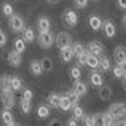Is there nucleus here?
Here are the masks:
<instances>
[{
	"label": "nucleus",
	"mask_w": 126,
	"mask_h": 126,
	"mask_svg": "<svg viewBox=\"0 0 126 126\" xmlns=\"http://www.w3.org/2000/svg\"><path fill=\"white\" fill-rule=\"evenodd\" d=\"M8 26H10V29H11L13 32H22L24 31V19H22V16H19V15H13L11 18H10V21H8Z\"/></svg>",
	"instance_id": "obj_3"
},
{
	"label": "nucleus",
	"mask_w": 126,
	"mask_h": 126,
	"mask_svg": "<svg viewBox=\"0 0 126 126\" xmlns=\"http://www.w3.org/2000/svg\"><path fill=\"white\" fill-rule=\"evenodd\" d=\"M123 26H125V29H126V15L123 16Z\"/></svg>",
	"instance_id": "obj_48"
},
{
	"label": "nucleus",
	"mask_w": 126,
	"mask_h": 126,
	"mask_svg": "<svg viewBox=\"0 0 126 126\" xmlns=\"http://www.w3.org/2000/svg\"><path fill=\"white\" fill-rule=\"evenodd\" d=\"M3 45H6V35H5V32L0 29V46H3Z\"/></svg>",
	"instance_id": "obj_42"
},
{
	"label": "nucleus",
	"mask_w": 126,
	"mask_h": 126,
	"mask_svg": "<svg viewBox=\"0 0 126 126\" xmlns=\"http://www.w3.org/2000/svg\"><path fill=\"white\" fill-rule=\"evenodd\" d=\"M72 107H74V105H72L70 99L67 97V94L61 96V104H59V109H62V110H70Z\"/></svg>",
	"instance_id": "obj_22"
},
{
	"label": "nucleus",
	"mask_w": 126,
	"mask_h": 126,
	"mask_svg": "<svg viewBox=\"0 0 126 126\" xmlns=\"http://www.w3.org/2000/svg\"><path fill=\"white\" fill-rule=\"evenodd\" d=\"M93 118H94V126H104L102 125V113L93 115Z\"/></svg>",
	"instance_id": "obj_39"
},
{
	"label": "nucleus",
	"mask_w": 126,
	"mask_h": 126,
	"mask_svg": "<svg viewBox=\"0 0 126 126\" xmlns=\"http://www.w3.org/2000/svg\"><path fill=\"white\" fill-rule=\"evenodd\" d=\"M67 126H78V123H77V120H75V118H70V120L67 121Z\"/></svg>",
	"instance_id": "obj_44"
},
{
	"label": "nucleus",
	"mask_w": 126,
	"mask_h": 126,
	"mask_svg": "<svg viewBox=\"0 0 126 126\" xmlns=\"http://www.w3.org/2000/svg\"><path fill=\"white\" fill-rule=\"evenodd\" d=\"M83 126H94V118L93 117H83Z\"/></svg>",
	"instance_id": "obj_40"
},
{
	"label": "nucleus",
	"mask_w": 126,
	"mask_h": 126,
	"mask_svg": "<svg viewBox=\"0 0 126 126\" xmlns=\"http://www.w3.org/2000/svg\"><path fill=\"white\" fill-rule=\"evenodd\" d=\"M89 81H91V85L99 86V88H101L102 83H104V80H102V75L99 74V72H96V70L91 74V77H89Z\"/></svg>",
	"instance_id": "obj_20"
},
{
	"label": "nucleus",
	"mask_w": 126,
	"mask_h": 126,
	"mask_svg": "<svg viewBox=\"0 0 126 126\" xmlns=\"http://www.w3.org/2000/svg\"><path fill=\"white\" fill-rule=\"evenodd\" d=\"M62 19H64V22L69 26V27H75L78 22V16L75 11H72V10H67V11L64 13V16H62Z\"/></svg>",
	"instance_id": "obj_6"
},
{
	"label": "nucleus",
	"mask_w": 126,
	"mask_h": 126,
	"mask_svg": "<svg viewBox=\"0 0 126 126\" xmlns=\"http://www.w3.org/2000/svg\"><path fill=\"white\" fill-rule=\"evenodd\" d=\"M109 113L112 115L113 120H121V118H126V104L123 102H117V104H112L109 107Z\"/></svg>",
	"instance_id": "obj_1"
},
{
	"label": "nucleus",
	"mask_w": 126,
	"mask_h": 126,
	"mask_svg": "<svg viewBox=\"0 0 126 126\" xmlns=\"http://www.w3.org/2000/svg\"><path fill=\"white\" fill-rule=\"evenodd\" d=\"M123 85H125V88H126V78H125V81H123Z\"/></svg>",
	"instance_id": "obj_52"
},
{
	"label": "nucleus",
	"mask_w": 126,
	"mask_h": 126,
	"mask_svg": "<svg viewBox=\"0 0 126 126\" xmlns=\"http://www.w3.org/2000/svg\"><path fill=\"white\" fill-rule=\"evenodd\" d=\"M15 51L21 53V54L26 51V42L22 40V38H16L15 40Z\"/></svg>",
	"instance_id": "obj_28"
},
{
	"label": "nucleus",
	"mask_w": 126,
	"mask_h": 126,
	"mask_svg": "<svg viewBox=\"0 0 126 126\" xmlns=\"http://www.w3.org/2000/svg\"><path fill=\"white\" fill-rule=\"evenodd\" d=\"M49 3H59V0H48Z\"/></svg>",
	"instance_id": "obj_49"
},
{
	"label": "nucleus",
	"mask_w": 126,
	"mask_h": 126,
	"mask_svg": "<svg viewBox=\"0 0 126 126\" xmlns=\"http://www.w3.org/2000/svg\"><path fill=\"white\" fill-rule=\"evenodd\" d=\"M67 97L70 99L72 105H77V104H78V99H80V96H78L77 93H75L74 89H72V91H69V93H67Z\"/></svg>",
	"instance_id": "obj_34"
},
{
	"label": "nucleus",
	"mask_w": 126,
	"mask_h": 126,
	"mask_svg": "<svg viewBox=\"0 0 126 126\" xmlns=\"http://www.w3.org/2000/svg\"><path fill=\"white\" fill-rule=\"evenodd\" d=\"M113 58H115V61H117L118 64H121V62L126 61V48L125 46H117V48H115Z\"/></svg>",
	"instance_id": "obj_11"
},
{
	"label": "nucleus",
	"mask_w": 126,
	"mask_h": 126,
	"mask_svg": "<svg viewBox=\"0 0 126 126\" xmlns=\"http://www.w3.org/2000/svg\"><path fill=\"white\" fill-rule=\"evenodd\" d=\"M72 51H74V54H75V56H78V54H81L83 51H86V49H85V46L81 45L80 42H75L74 45H72Z\"/></svg>",
	"instance_id": "obj_32"
},
{
	"label": "nucleus",
	"mask_w": 126,
	"mask_h": 126,
	"mask_svg": "<svg viewBox=\"0 0 126 126\" xmlns=\"http://www.w3.org/2000/svg\"><path fill=\"white\" fill-rule=\"evenodd\" d=\"M88 24H89V27H91L93 31H99V29L102 27V24H104V22L101 21V18H99V16L93 15V16H89V19H88Z\"/></svg>",
	"instance_id": "obj_15"
},
{
	"label": "nucleus",
	"mask_w": 126,
	"mask_h": 126,
	"mask_svg": "<svg viewBox=\"0 0 126 126\" xmlns=\"http://www.w3.org/2000/svg\"><path fill=\"white\" fill-rule=\"evenodd\" d=\"M121 67V70H123V75H126V61L125 62H121V64H118Z\"/></svg>",
	"instance_id": "obj_46"
},
{
	"label": "nucleus",
	"mask_w": 126,
	"mask_h": 126,
	"mask_svg": "<svg viewBox=\"0 0 126 126\" xmlns=\"http://www.w3.org/2000/svg\"><path fill=\"white\" fill-rule=\"evenodd\" d=\"M0 120H2V123L6 125V126H10L11 123H15V117H13L11 110H8V109L2 110V113H0Z\"/></svg>",
	"instance_id": "obj_12"
},
{
	"label": "nucleus",
	"mask_w": 126,
	"mask_h": 126,
	"mask_svg": "<svg viewBox=\"0 0 126 126\" xmlns=\"http://www.w3.org/2000/svg\"><path fill=\"white\" fill-rule=\"evenodd\" d=\"M37 27L40 32H49L51 31V21H49V18H46V16H40L37 21Z\"/></svg>",
	"instance_id": "obj_7"
},
{
	"label": "nucleus",
	"mask_w": 126,
	"mask_h": 126,
	"mask_svg": "<svg viewBox=\"0 0 126 126\" xmlns=\"http://www.w3.org/2000/svg\"><path fill=\"white\" fill-rule=\"evenodd\" d=\"M117 3L121 10H126V0H117Z\"/></svg>",
	"instance_id": "obj_43"
},
{
	"label": "nucleus",
	"mask_w": 126,
	"mask_h": 126,
	"mask_svg": "<svg viewBox=\"0 0 126 126\" xmlns=\"http://www.w3.org/2000/svg\"><path fill=\"white\" fill-rule=\"evenodd\" d=\"M48 104H49V107H53V109H59L61 96H59L58 93H51V94L48 96Z\"/></svg>",
	"instance_id": "obj_17"
},
{
	"label": "nucleus",
	"mask_w": 126,
	"mask_h": 126,
	"mask_svg": "<svg viewBox=\"0 0 126 126\" xmlns=\"http://www.w3.org/2000/svg\"><path fill=\"white\" fill-rule=\"evenodd\" d=\"M88 53L99 58V56L104 53V46H102L99 42H91V43H88Z\"/></svg>",
	"instance_id": "obj_8"
},
{
	"label": "nucleus",
	"mask_w": 126,
	"mask_h": 126,
	"mask_svg": "<svg viewBox=\"0 0 126 126\" xmlns=\"http://www.w3.org/2000/svg\"><path fill=\"white\" fill-rule=\"evenodd\" d=\"M49 115V107L48 105H38L37 107V117L38 118H46Z\"/></svg>",
	"instance_id": "obj_26"
},
{
	"label": "nucleus",
	"mask_w": 126,
	"mask_h": 126,
	"mask_svg": "<svg viewBox=\"0 0 126 126\" xmlns=\"http://www.w3.org/2000/svg\"><path fill=\"white\" fill-rule=\"evenodd\" d=\"M32 97H34V93L31 91V89H24L21 94V99L22 101H32Z\"/></svg>",
	"instance_id": "obj_36"
},
{
	"label": "nucleus",
	"mask_w": 126,
	"mask_h": 126,
	"mask_svg": "<svg viewBox=\"0 0 126 126\" xmlns=\"http://www.w3.org/2000/svg\"><path fill=\"white\" fill-rule=\"evenodd\" d=\"M10 86H11L13 91H19L22 88V80L19 77H11L10 78Z\"/></svg>",
	"instance_id": "obj_21"
},
{
	"label": "nucleus",
	"mask_w": 126,
	"mask_h": 126,
	"mask_svg": "<svg viewBox=\"0 0 126 126\" xmlns=\"http://www.w3.org/2000/svg\"><path fill=\"white\" fill-rule=\"evenodd\" d=\"M75 6H78V8H86V6H88V0H75Z\"/></svg>",
	"instance_id": "obj_41"
},
{
	"label": "nucleus",
	"mask_w": 126,
	"mask_h": 126,
	"mask_svg": "<svg viewBox=\"0 0 126 126\" xmlns=\"http://www.w3.org/2000/svg\"><path fill=\"white\" fill-rule=\"evenodd\" d=\"M40 62H42L43 72H51V70H53V61H51L49 58H43Z\"/></svg>",
	"instance_id": "obj_29"
},
{
	"label": "nucleus",
	"mask_w": 126,
	"mask_h": 126,
	"mask_svg": "<svg viewBox=\"0 0 126 126\" xmlns=\"http://www.w3.org/2000/svg\"><path fill=\"white\" fill-rule=\"evenodd\" d=\"M113 126H123V121H115Z\"/></svg>",
	"instance_id": "obj_47"
},
{
	"label": "nucleus",
	"mask_w": 126,
	"mask_h": 126,
	"mask_svg": "<svg viewBox=\"0 0 126 126\" xmlns=\"http://www.w3.org/2000/svg\"><path fill=\"white\" fill-rule=\"evenodd\" d=\"M113 118H112V115L109 113V112H105V113H102V125L104 126H113Z\"/></svg>",
	"instance_id": "obj_30"
},
{
	"label": "nucleus",
	"mask_w": 126,
	"mask_h": 126,
	"mask_svg": "<svg viewBox=\"0 0 126 126\" xmlns=\"http://www.w3.org/2000/svg\"><path fill=\"white\" fill-rule=\"evenodd\" d=\"M99 97H101V101H109V99L112 97L110 86H104V85H102L101 88H99Z\"/></svg>",
	"instance_id": "obj_18"
},
{
	"label": "nucleus",
	"mask_w": 126,
	"mask_h": 126,
	"mask_svg": "<svg viewBox=\"0 0 126 126\" xmlns=\"http://www.w3.org/2000/svg\"><path fill=\"white\" fill-rule=\"evenodd\" d=\"M2 11H3V15H5V16H8V18H11V16L15 15V10H13V6L10 5V3H3Z\"/></svg>",
	"instance_id": "obj_33"
},
{
	"label": "nucleus",
	"mask_w": 126,
	"mask_h": 126,
	"mask_svg": "<svg viewBox=\"0 0 126 126\" xmlns=\"http://www.w3.org/2000/svg\"><path fill=\"white\" fill-rule=\"evenodd\" d=\"M2 104L5 109H13L15 107V96H13V89H6L2 91Z\"/></svg>",
	"instance_id": "obj_5"
},
{
	"label": "nucleus",
	"mask_w": 126,
	"mask_h": 126,
	"mask_svg": "<svg viewBox=\"0 0 126 126\" xmlns=\"http://www.w3.org/2000/svg\"><path fill=\"white\" fill-rule=\"evenodd\" d=\"M0 89H2V91L11 89V86H10V77H8V75H2V77H0Z\"/></svg>",
	"instance_id": "obj_27"
},
{
	"label": "nucleus",
	"mask_w": 126,
	"mask_h": 126,
	"mask_svg": "<svg viewBox=\"0 0 126 126\" xmlns=\"http://www.w3.org/2000/svg\"><path fill=\"white\" fill-rule=\"evenodd\" d=\"M113 77H115V78H123V77H125V75H123V70H121L120 65L113 67Z\"/></svg>",
	"instance_id": "obj_38"
},
{
	"label": "nucleus",
	"mask_w": 126,
	"mask_h": 126,
	"mask_svg": "<svg viewBox=\"0 0 126 126\" xmlns=\"http://www.w3.org/2000/svg\"><path fill=\"white\" fill-rule=\"evenodd\" d=\"M21 112L24 115H27L31 112V101H22L21 99Z\"/></svg>",
	"instance_id": "obj_35"
},
{
	"label": "nucleus",
	"mask_w": 126,
	"mask_h": 126,
	"mask_svg": "<svg viewBox=\"0 0 126 126\" xmlns=\"http://www.w3.org/2000/svg\"><path fill=\"white\" fill-rule=\"evenodd\" d=\"M10 126H21V125H18V123H11Z\"/></svg>",
	"instance_id": "obj_50"
},
{
	"label": "nucleus",
	"mask_w": 126,
	"mask_h": 126,
	"mask_svg": "<svg viewBox=\"0 0 126 126\" xmlns=\"http://www.w3.org/2000/svg\"><path fill=\"white\" fill-rule=\"evenodd\" d=\"M53 43H54V37H53L51 31L49 32H40V35H38V45L42 48H49Z\"/></svg>",
	"instance_id": "obj_4"
},
{
	"label": "nucleus",
	"mask_w": 126,
	"mask_h": 126,
	"mask_svg": "<svg viewBox=\"0 0 126 126\" xmlns=\"http://www.w3.org/2000/svg\"><path fill=\"white\" fill-rule=\"evenodd\" d=\"M31 72L32 75H35V77H40V75L43 74V67H42V62L40 61H32L31 62Z\"/></svg>",
	"instance_id": "obj_16"
},
{
	"label": "nucleus",
	"mask_w": 126,
	"mask_h": 126,
	"mask_svg": "<svg viewBox=\"0 0 126 126\" xmlns=\"http://www.w3.org/2000/svg\"><path fill=\"white\" fill-rule=\"evenodd\" d=\"M74 91L81 97V96H85L86 93H88V85L83 83V81H80V80H77V81L74 83Z\"/></svg>",
	"instance_id": "obj_14"
},
{
	"label": "nucleus",
	"mask_w": 126,
	"mask_h": 126,
	"mask_svg": "<svg viewBox=\"0 0 126 126\" xmlns=\"http://www.w3.org/2000/svg\"><path fill=\"white\" fill-rule=\"evenodd\" d=\"M86 65L91 69H97L99 67V58L94 54H88V62H86Z\"/></svg>",
	"instance_id": "obj_25"
},
{
	"label": "nucleus",
	"mask_w": 126,
	"mask_h": 126,
	"mask_svg": "<svg viewBox=\"0 0 126 126\" xmlns=\"http://www.w3.org/2000/svg\"><path fill=\"white\" fill-rule=\"evenodd\" d=\"M99 67H101L104 72L110 70V59H109L107 56H102V58H99Z\"/></svg>",
	"instance_id": "obj_24"
},
{
	"label": "nucleus",
	"mask_w": 126,
	"mask_h": 126,
	"mask_svg": "<svg viewBox=\"0 0 126 126\" xmlns=\"http://www.w3.org/2000/svg\"><path fill=\"white\" fill-rule=\"evenodd\" d=\"M70 77L74 78L75 81L80 80V77H81V69H80V65H75V67L70 69Z\"/></svg>",
	"instance_id": "obj_31"
},
{
	"label": "nucleus",
	"mask_w": 126,
	"mask_h": 126,
	"mask_svg": "<svg viewBox=\"0 0 126 126\" xmlns=\"http://www.w3.org/2000/svg\"><path fill=\"white\" fill-rule=\"evenodd\" d=\"M72 115H74V117L72 118H75V120H83V117H85V112H83V109L80 107V105H74V107H72Z\"/></svg>",
	"instance_id": "obj_23"
},
{
	"label": "nucleus",
	"mask_w": 126,
	"mask_h": 126,
	"mask_svg": "<svg viewBox=\"0 0 126 126\" xmlns=\"http://www.w3.org/2000/svg\"><path fill=\"white\" fill-rule=\"evenodd\" d=\"M102 29H104V34H105V37H109V38H113L115 37V34H117V29H115V24L112 21H105L104 24H102Z\"/></svg>",
	"instance_id": "obj_9"
},
{
	"label": "nucleus",
	"mask_w": 126,
	"mask_h": 126,
	"mask_svg": "<svg viewBox=\"0 0 126 126\" xmlns=\"http://www.w3.org/2000/svg\"><path fill=\"white\" fill-rule=\"evenodd\" d=\"M123 126H126V118H125V120H123Z\"/></svg>",
	"instance_id": "obj_51"
},
{
	"label": "nucleus",
	"mask_w": 126,
	"mask_h": 126,
	"mask_svg": "<svg viewBox=\"0 0 126 126\" xmlns=\"http://www.w3.org/2000/svg\"><path fill=\"white\" fill-rule=\"evenodd\" d=\"M22 62V58H21V53L18 51H11L8 54V64L13 65V67H19Z\"/></svg>",
	"instance_id": "obj_10"
},
{
	"label": "nucleus",
	"mask_w": 126,
	"mask_h": 126,
	"mask_svg": "<svg viewBox=\"0 0 126 126\" xmlns=\"http://www.w3.org/2000/svg\"><path fill=\"white\" fill-rule=\"evenodd\" d=\"M34 38H35V32H34V29H31V27H26L24 31H22V40H24L26 43H31V42H34Z\"/></svg>",
	"instance_id": "obj_19"
},
{
	"label": "nucleus",
	"mask_w": 126,
	"mask_h": 126,
	"mask_svg": "<svg viewBox=\"0 0 126 126\" xmlns=\"http://www.w3.org/2000/svg\"><path fill=\"white\" fill-rule=\"evenodd\" d=\"M88 54H89L88 51H83L81 54L77 56V58H78V62H80V65H86V62H88Z\"/></svg>",
	"instance_id": "obj_37"
},
{
	"label": "nucleus",
	"mask_w": 126,
	"mask_h": 126,
	"mask_svg": "<svg viewBox=\"0 0 126 126\" xmlns=\"http://www.w3.org/2000/svg\"><path fill=\"white\" fill-rule=\"evenodd\" d=\"M48 126H62V123H61L59 120H53V121H49Z\"/></svg>",
	"instance_id": "obj_45"
},
{
	"label": "nucleus",
	"mask_w": 126,
	"mask_h": 126,
	"mask_svg": "<svg viewBox=\"0 0 126 126\" xmlns=\"http://www.w3.org/2000/svg\"><path fill=\"white\" fill-rule=\"evenodd\" d=\"M54 42H56V45H58L59 49L67 48V46H72V35L69 34V32H59L54 37Z\"/></svg>",
	"instance_id": "obj_2"
},
{
	"label": "nucleus",
	"mask_w": 126,
	"mask_h": 126,
	"mask_svg": "<svg viewBox=\"0 0 126 126\" xmlns=\"http://www.w3.org/2000/svg\"><path fill=\"white\" fill-rule=\"evenodd\" d=\"M59 56H61L62 62H70L72 58H74V51H72V46H67V48H62L59 51Z\"/></svg>",
	"instance_id": "obj_13"
}]
</instances>
